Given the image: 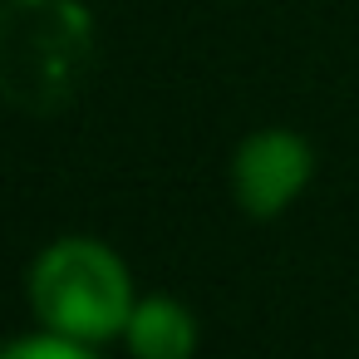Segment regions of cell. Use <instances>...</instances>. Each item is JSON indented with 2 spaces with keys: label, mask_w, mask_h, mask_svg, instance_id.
Segmentation results:
<instances>
[{
  "label": "cell",
  "mask_w": 359,
  "mask_h": 359,
  "mask_svg": "<svg viewBox=\"0 0 359 359\" xmlns=\"http://www.w3.org/2000/svg\"><path fill=\"white\" fill-rule=\"evenodd\" d=\"M94 65V20L79 0H0V99L25 114L65 109Z\"/></svg>",
  "instance_id": "6da1fadb"
},
{
  "label": "cell",
  "mask_w": 359,
  "mask_h": 359,
  "mask_svg": "<svg viewBox=\"0 0 359 359\" xmlns=\"http://www.w3.org/2000/svg\"><path fill=\"white\" fill-rule=\"evenodd\" d=\"M30 305L50 334L99 344L128 330L133 280L128 266L94 236H60L30 266Z\"/></svg>",
  "instance_id": "7a4b0ae2"
},
{
  "label": "cell",
  "mask_w": 359,
  "mask_h": 359,
  "mask_svg": "<svg viewBox=\"0 0 359 359\" xmlns=\"http://www.w3.org/2000/svg\"><path fill=\"white\" fill-rule=\"evenodd\" d=\"M310 143L290 128H261L251 133L241 148H236V163H231V187H236V202L251 212V217H276L285 212L305 182H310Z\"/></svg>",
  "instance_id": "3957f363"
},
{
  "label": "cell",
  "mask_w": 359,
  "mask_h": 359,
  "mask_svg": "<svg viewBox=\"0 0 359 359\" xmlns=\"http://www.w3.org/2000/svg\"><path fill=\"white\" fill-rule=\"evenodd\" d=\"M123 344H128L133 359H192V349H197V320H192L187 305H177L168 295H153V300L133 305Z\"/></svg>",
  "instance_id": "277c9868"
},
{
  "label": "cell",
  "mask_w": 359,
  "mask_h": 359,
  "mask_svg": "<svg viewBox=\"0 0 359 359\" xmlns=\"http://www.w3.org/2000/svg\"><path fill=\"white\" fill-rule=\"evenodd\" d=\"M0 359H99L89 344L65 339V334H35V339H15L0 349Z\"/></svg>",
  "instance_id": "5b68a950"
}]
</instances>
